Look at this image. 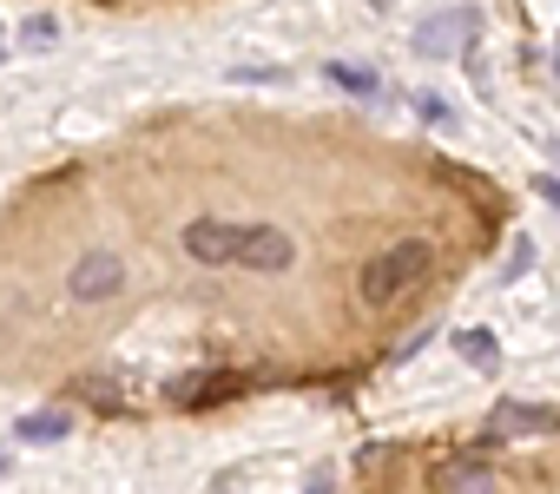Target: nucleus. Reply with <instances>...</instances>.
<instances>
[{"instance_id": "f257e3e1", "label": "nucleus", "mask_w": 560, "mask_h": 494, "mask_svg": "<svg viewBox=\"0 0 560 494\" xmlns=\"http://www.w3.org/2000/svg\"><path fill=\"white\" fill-rule=\"evenodd\" d=\"M422 271H429V244H422V237H402V244H389L383 258H370V264H363L357 297H363L370 310H389L402 291H416V284H422Z\"/></svg>"}, {"instance_id": "f03ea898", "label": "nucleus", "mask_w": 560, "mask_h": 494, "mask_svg": "<svg viewBox=\"0 0 560 494\" xmlns=\"http://www.w3.org/2000/svg\"><path fill=\"white\" fill-rule=\"evenodd\" d=\"M475 34H481V14H475V8H448V14L422 21V27L409 34V47L435 60V54H462V47H475Z\"/></svg>"}, {"instance_id": "7ed1b4c3", "label": "nucleus", "mask_w": 560, "mask_h": 494, "mask_svg": "<svg viewBox=\"0 0 560 494\" xmlns=\"http://www.w3.org/2000/svg\"><path fill=\"white\" fill-rule=\"evenodd\" d=\"M291 258H298V244L277 231V224H244V237H237V264L244 271L277 278V271H291Z\"/></svg>"}, {"instance_id": "20e7f679", "label": "nucleus", "mask_w": 560, "mask_h": 494, "mask_svg": "<svg viewBox=\"0 0 560 494\" xmlns=\"http://www.w3.org/2000/svg\"><path fill=\"white\" fill-rule=\"evenodd\" d=\"M67 291H73L80 304H113V297L126 291V264H119L113 251H86V258L73 264V278H67Z\"/></svg>"}, {"instance_id": "39448f33", "label": "nucleus", "mask_w": 560, "mask_h": 494, "mask_svg": "<svg viewBox=\"0 0 560 494\" xmlns=\"http://www.w3.org/2000/svg\"><path fill=\"white\" fill-rule=\"evenodd\" d=\"M237 237H244V224L198 217V224H185V258H198V264L224 271V264H237Z\"/></svg>"}, {"instance_id": "423d86ee", "label": "nucleus", "mask_w": 560, "mask_h": 494, "mask_svg": "<svg viewBox=\"0 0 560 494\" xmlns=\"http://www.w3.org/2000/svg\"><path fill=\"white\" fill-rule=\"evenodd\" d=\"M560 428V409L547 402H501L488 415V442H514V435H553Z\"/></svg>"}, {"instance_id": "0eeeda50", "label": "nucleus", "mask_w": 560, "mask_h": 494, "mask_svg": "<svg viewBox=\"0 0 560 494\" xmlns=\"http://www.w3.org/2000/svg\"><path fill=\"white\" fill-rule=\"evenodd\" d=\"M165 396H172L178 409H218V402L244 396V376H231V369H205V376H178Z\"/></svg>"}, {"instance_id": "6e6552de", "label": "nucleus", "mask_w": 560, "mask_h": 494, "mask_svg": "<svg viewBox=\"0 0 560 494\" xmlns=\"http://www.w3.org/2000/svg\"><path fill=\"white\" fill-rule=\"evenodd\" d=\"M67 428H73V415H67V409H34V415H21V428H14V435H21V442H60Z\"/></svg>"}, {"instance_id": "1a4fd4ad", "label": "nucleus", "mask_w": 560, "mask_h": 494, "mask_svg": "<svg viewBox=\"0 0 560 494\" xmlns=\"http://www.w3.org/2000/svg\"><path fill=\"white\" fill-rule=\"evenodd\" d=\"M494 481V468L481 461V455H462V461H448L442 474H435V487H488Z\"/></svg>"}, {"instance_id": "9d476101", "label": "nucleus", "mask_w": 560, "mask_h": 494, "mask_svg": "<svg viewBox=\"0 0 560 494\" xmlns=\"http://www.w3.org/2000/svg\"><path fill=\"white\" fill-rule=\"evenodd\" d=\"M455 350H462V363L494 369V337H488V330H462V337H455Z\"/></svg>"}, {"instance_id": "9b49d317", "label": "nucleus", "mask_w": 560, "mask_h": 494, "mask_svg": "<svg viewBox=\"0 0 560 494\" xmlns=\"http://www.w3.org/2000/svg\"><path fill=\"white\" fill-rule=\"evenodd\" d=\"M324 73H330V80H337V86H350V93H363V99H370V93H376V73H370V67H350V60H330V67H324Z\"/></svg>"}, {"instance_id": "f8f14e48", "label": "nucleus", "mask_w": 560, "mask_h": 494, "mask_svg": "<svg viewBox=\"0 0 560 494\" xmlns=\"http://www.w3.org/2000/svg\"><path fill=\"white\" fill-rule=\"evenodd\" d=\"M54 34H60V27H54L47 14H34V21L21 27V40H27V47H54Z\"/></svg>"}, {"instance_id": "ddd939ff", "label": "nucleus", "mask_w": 560, "mask_h": 494, "mask_svg": "<svg viewBox=\"0 0 560 494\" xmlns=\"http://www.w3.org/2000/svg\"><path fill=\"white\" fill-rule=\"evenodd\" d=\"M416 113H422V119H429V126H448V106H442V99H435V93H416Z\"/></svg>"}, {"instance_id": "4468645a", "label": "nucleus", "mask_w": 560, "mask_h": 494, "mask_svg": "<svg viewBox=\"0 0 560 494\" xmlns=\"http://www.w3.org/2000/svg\"><path fill=\"white\" fill-rule=\"evenodd\" d=\"M527 264H534V244H527V237H514V251H508V278H521Z\"/></svg>"}, {"instance_id": "2eb2a0df", "label": "nucleus", "mask_w": 560, "mask_h": 494, "mask_svg": "<svg viewBox=\"0 0 560 494\" xmlns=\"http://www.w3.org/2000/svg\"><path fill=\"white\" fill-rule=\"evenodd\" d=\"M383 461H389V448H383V442H376V448H363V455H357V468H363V474H376V468H383Z\"/></svg>"}, {"instance_id": "dca6fc26", "label": "nucleus", "mask_w": 560, "mask_h": 494, "mask_svg": "<svg viewBox=\"0 0 560 494\" xmlns=\"http://www.w3.org/2000/svg\"><path fill=\"white\" fill-rule=\"evenodd\" d=\"M534 191H540V198H547V204H553V211H560V178H540V185H534Z\"/></svg>"}, {"instance_id": "f3484780", "label": "nucleus", "mask_w": 560, "mask_h": 494, "mask_svg": "<svg viewBox=\"0 0 560 494\" xmlns=\"http://www.w3.org/2000/svg\"><path fill=\"white\" fill-rule=\"evenodd\" d=\"M547 152H553V158H560V139H553V145H547Z\"/></svg>"}, {"instance_id": "a211bd4d", "label": "nucleus", "mask_w": 560, "mask_h": 494, "mask_svg": "<svg viewBox=\"0 0 560 494\" xmlns=\"http://www.w3.org/2000/svg\"><path fill=\"white\" fill-rule=\"evenodd\" d=\"M0 468H8V455H0Z\"/></svg>"}, {"instance_id": "6ab92c4d", "label": "nucleus", "mask_w": 560, "mask_h": 494, "mask_svg": "<svg viewBox=\"0 0 560 494\" xmlns=\"http://www.w3.org/2000/svg\"><path fill=\"white\" fill-rule=\"evenodd\" d=\"M553 60H560V47H553Z\"/></svg>"}]
</instances>
